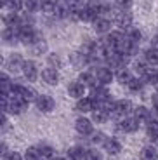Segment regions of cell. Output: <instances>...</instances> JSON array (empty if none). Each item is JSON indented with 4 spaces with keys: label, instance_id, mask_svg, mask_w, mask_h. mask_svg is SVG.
<instances>
[{
    "label": "cell",
    "instance_id": "obj_5",
    "mask_svg": "<svg viewBox=\"0 0 158 160\" xmlns=\"http://www.w3.org/2000/svg\"><path fill=\"white\" fill-rule=\"evenodd\" d=\"M37 106L42 112H51L54 108V99L51 96H38L37 98Z\"/></svg>",
    "mask_w": 158,
    "mask_h": 160
},
{
    "label": "cell",
    "instance_id": "obj_3",
    "mask_svg": "<svg viewBox=\"0 0 158 160\" xmlns=\"http://www.w3.org/2000/svg\"><path fill=\"white\" fill-rule=\"evenodd\" d=\"M26 103H28V101L24 99L23 96H19V94H14V96H12V99H11V103H9V108H11L12 113H21L24 108H26ZM9 108H7V110H9Z\"/></svg>",
    "mask_w": 158,
    "mask_h": 160
},
{
    "label": "cell",
    "instance_id": "obj_13",
    "mask_svg": "<svg viewBox=\"0 0 158 160\" xmlns=\"http://www.w3.org/2000/svg\"><path fill=\"white\" fill-rule=\"evenodd\" d=\"M104 150H106L110 155H118L122 146H120V143L116 139H106L104 141Z\"/></svg>",
    "mask_w": 158,
    "mask_h": 160
},
{
    "label": "cell",
    "instance_id": "obj_1",
    "mask_svg": "<svg viewBox=\"0 0 158 160\" xmlns=\"http://www.w3.org/2000/svg\"><path fill=\"white\" fill-rule=\"evenodd\" d=\"M131 108H132L131 101L122 99V101H116V103L113 104V110H111V113H113L115 117H122V118H125V115L131 112Z\"/></svg>",
    "mask_w": 158,
    "mask_h": 160
},
{
    "label": "cell",
    "instance_id": "obj_19",
    "mask_svg": "<svg viewBox=\"0 0 158 160\" xmlns=\"http://www.w3.org/2000/svg\"><path fill=\"white\" fill-rule=\"evenodd\" d=\"M148 136H150L151 139L158 138V122H156V120H151V122H148Z\"/></svg>",
    "mask_w": 158,
    "mask_h": 160
},
{
    "label": "cell",
    "instance_id": "obj_26",
    "mask_svg": "<svg viewBox=\"0 0 158 160\" xmlns=\"http://www.w3.org/2000/svg\"><path fill=\"white\" fill-rule=\"evenodd\" d=\"M23 64H24V61L21 59L19 56H12L11 59H9V68H12V70H17L19 66L23 68Z\"/></svg>",
    "mask_w": 158,
    "mask_h": 160
},
{
    "label": "cell",
    "instance_id": "obj_17",
    "mask_svg": "<svg viewBox=\"0 0 158 160\" xmlns=\"http://www.w3.org/2000/svg\"><path fill=\"white\" fill-rule=\"evenodd\" d=\"M116 23L120 28H127L131 24V16L127 12H116Z\"/></svg>",
    "mask_w": 158,
    "mask_h": 160
},
{
    "label": "cell",
    "instance_id": "obj_25",
    "mask_svg": "<svg viewBox=\"0 0 158 160\" xmlns=\"http://www.w3.org/2000/svg\"><path fill=\"white\" fill-rule=\"evenodd\" d=\"M68 4H70V7L73 9V11H82L83 7H85V4H87V0H66Z\"/></svg>",
    "mask_w": 158,
    "mask_h": 160
},
{
    "label": "cell",
    "instance_id": "obj_32",
    "mask_svg": "<svg viewBox=\"0 0 158 160\" xmlns=\"http://www.w3.org/2000/svg\"><path fill=\"white\" fill-rule=\"evenodd\" d=\"M127 85H129V87H131L132 91H139V89L142 87V82H141L139 78H132V80H131V82H129Z\"/></svg>",
    "mask_w": 158,
    "mask_h": 160
},
{
    "label": "cell",
    "instance_id": "obj_2",
    "mask_svg": "<svg viewBox=\"0 0 158 160\" xmlns=\"http://www.w3.org/2000/svg\"><path fill=\"white\" fill-rule=\"evenodd\" d=\"M19 40L23 44H35L37 35L32 26H19Z\"/></svg>",
    "mask_w": 158,
    "mask_h": 160
},
{
    "label": "cell",
    "instance_id": "obj_36",
    "mask_svg": "<svg viewBox=\"0 0 158 160\" xmlns=\"http://www.w3.org/2000/svg\"><path fill=\"white\" fill-rule=\"evenodd\" d=\"M153 104H155V108L158 110V94H156V96L153 98Z\"/></svg>",
    "mask_w": 158,
    "mask_h": 160
},
{
    "label": "cell",
    "instance_id": "obj_21",
    "mask_svg": "<svg viewBox=\"0 0 158 160\" xmlns=\"http://www.w3.org/2000/svg\"><path fill=\"white\" fill-rule=\"evenodd\" d=\"M40 157H42V153H40L38 148H28L26 153H24V158L26 160H38Z\"/></svg>",
    "mask_w": 158,
    "mask_h": 160
},
{
    "label": "cell",
    "instance_id": "obj_9",
    "mask_svg": "<svg viewBox=\"0 0 158 160\" xmlns=\"http://www.w3.org/2000/svg\"><path fill=\"white\" fill-rule=\"evenodd\" d=\"M42 77H44V80L49 85H56L57 80H59V75H57V72H56L54 68H45L44 72H42Z\"/></svg>",
    "mask_w": 158,
    "mask_h": 160
},
{
    "label": "cell",
    "instance_id": "obj_28",
    "mask_svg": "<svg viewBox=\"0 0 158 160\" xmlns=\"http://www.w3.org/2000/svg\"><path fill=\"white\" fill-rule=\"evenodd\" d=\"M24 7H26L28 12L37 11V9H40V0H26L24 2Z\"/></svg>",
    "mask_w": 158,
    "mask_h": 160
},
{
    "label": "cell",
    "instance_id": "obj_23",
    "mask_svg": "<svg viewBox=\"0 0 158 160\" xmlns=\"http://www.w3.org/2000/svg\"><path fill=\"white\" fill-rule=\"evenodd\" d=\"M146 61L150 64H158V49L153 47L146 52Z\"/></svg>",
    "mask_w": 158,
    "mask_h": 160
},
{
    "label": "cell",
    "instance_id": "obj_22",
    "mask_svg": "<svg viewBox=\"0 0 158 160\" xmlns=\"http://www.w3.org/2000/svg\"><path fill=\"white\" fill-rule=\"evenodd\" d=\"M136 118L137 120H148L150 118V110L144 106H137L136 108Z\"/></svg>",
    "mask_w": 158,
    "mask_h": 160
},
{
    "label": "cell",
    "instance_id": "obj_37",
    "mask_svg": "<svg viewBox=\"0 0 158 160\" xmlns=\"http://www.w3.org/2000/svg\"><path fill=\"white\" fill-rule=\"evenodd\" d=\"M52 160H64V158H61V157H56V158H52Z\"/></svg>",
    "mask_w": 158,
    "mask_h": 160
},
{
    "label": "cell",
    "instance_id": "obj_24",
    "mask_svg": "<svg viewBox=\"0 0 158 160\" xmlns=\"http://www.w3.org/2000/svg\"><path fill=\"white\" fill-rule=\"evenodd\" d=\"M17 16H16V12L12 11L11 14H5L4 16V23L7 24V26H17Z\"/></svg>",
    "mask_w": 158,
    "mask_h": 160
},
{
    "label": "cell",
    "instance_id": "obj_31",
    "mask_svg": "<svg viewBox=\"0 0 158 160\" xmlns=\"http://www.w3.org/2000/svg\"><path fill=\"white\" fill-rule=\"evenodd\" d=\"M40 153H42V157H52V153H54V150H52V146H49V144H40Z\"/></svg>",
    "mask_w": 158,
    "mask_h": 160
},
{
    "label": "cell",
    "instance_id": "obj_27",
    "mask_svg": "<svg viewBox=\"0 0 158 160\" xmlns=\"http://www.w3.org/2000/svg\"><path fill=\"white\" fill-rule=\"evenodd\" d=\"M85 160H103V155L97 150H87L85 152Z\"/></svg>",
    "mask_w": 158,
    "mask_h": 160
},
{
    "label": "cell",
    "instance_id": "obj_34",
    "mask_svg": "<svg viewBox=\"0 0 158 160\" xmlns=\"http://www.w3.org/2000/svg\"><path fill=\"white\" fill-rule=\"evenodd\" d=\"M35 49H33V51L37 52V54H40V52H44L45 51V42H42V40H37L35 42Z\"/></svg>",
    "mask_w": 158,
    "mask_h": 160
},
{
    "label": "cell",
    "instance_id": "obj_11",
    "mask_svg": "<svg viewBox=\"0 0 158 160\" xmlns=\"http://www.w3.org/2000/svg\"><path fill=\"white\" fill-rule=\"evenodd\" d=\"M23 73H24V77H26L28 80H35L37 78V66H35V63H32V61H24Z\"/></svg>",
    "mask_w": 158,
    "mask_h": 160
},
{
    "label": "cell",
    "instance_id": "obj_12",
    "mask_svg": "<svg viewBox=\"0 0 158 160\" xmlns=\"http://www.w3.org/2000/svg\"><path fill=\"white\" fill-rule=\"evenodd\" d=\"M92 23H94V30H96L97 33H104V32H108V30H110V26H111L110 21H108L106 18H101V16H99L96 21H92Z\"/></svg>",
    "mask_w": 158,
    "mask_h": 160
},
{
    "label": "cell",
    "instance_id": "obj_29",
    "mask_svg": "<svg viewBox=\"0 0 158 160\" xmlns=\"http://www.w3.org/2000/svg\"><path fill=\"white\" fill-rule=\"evenodd\" d=\"M5 5H7L9 9H11V11H19L21 7H23V2H21V0H5Z\"/></svg>",
    "mask_w": 158,
    "mask_h": 160
},
{
    "label": "cell",
    "instance_id": "obj_20",
    "mask_svg": "<svg viewBox=\"0 0 158 160\" xmlns=\"http://www.w3.org/2000/svg\"><path fill=\"white\" fill-rule=\"evenodd\" d=\"M118 80L120 82H123V84H129L132 80V75H131V72L129 70H125L122 66V68H118Z\"/></svg>",
    "mask_w": 158,
    "mask_h": 160
},
{
    "label": "cell",
    "instance_id": "obj_35",
    "mask_svg": "<svg viewBox=\"0 0 158 160\" xmlns=\"http://www.w3.org/2000/svg\"><path fill=\"white\" fill-rule=\"evenodd\" d=\"M104 134H101V132H97V134H94V138H92V143H104L106 139H103Z\"/></svg>",
    "mask_w": 158,
    "mask_h": 160
},
{
    "label": "cell",
    "instance_id": "obj_10",
    "mask_svg": "<svg viewBox=\"0 0 158 160\" xmlns=\"http://www.w3.org/2000/svg\"><path fill=\"white\" fill-rule=\"evenodd\" d=\"M77 131L80 132V134H91L92 132V122L87 118H78L77 120V124H75Z\"/></svg>",
    "mask_w": 158,
    "mask_h": 160
},
{
    "label": "cell",
    "instance_id": "obj_6",
    "mask_svg": "<svg viewBox=\"0 0 158 160\" xmlns=\"http://www.w3.org/2000/svg\"><path fill=\"white\" fill-rule=\"evenodd\" d=\"M68 92H70V96L80 99V98H83V94H85V84H82V82H73V84L68 87Z\"/></svg>",
    "mask_w": 158,
    "mask_h": 160
},
{
    "label": "cell",
    "instance_id": "obj_16",
    "mask_svg": "<svg viewBox=\"0 0 158 160\" xmlns=\"http://www.w3.org/2000/svg\"><path fill=\"white\" fill-rule=\"evenodd\" d=\"M142 158L144 160H158V150L155 146H146L142 150Z\"/></svg>",
    "mask_w": 158,
    "mask_h": 160
},
{
    "label": "cell",
    "instance_id": "obj_33",
    "mask_svg": "<svg viewBox=\"0 0 158 160\" xmlns=\"http://www.w3.org/2000/svg\"><path fill=\"white\" fill-rule=\"evenodd\" d=\"M4 160H23V158H21L19 153H16V152H9V153H5V155H4Z\"/></svg>",
    "mask_w": 158,
    "mask_h": 160
},
{
    "label": "cell",
    "instance_id": "obj_14",
    "mask_svg": "<svg viewBox=\"0 0 158 160\" xmlns=\"http://www.w3.org/2000/svg\"><path fill=\"white\" fill-rule=\"evenodd\" d=\"M108 110H104V108H96L94 112H92V120H94V122H97V124H103L104 120L108 118Z\"/></svg>",
    "mask_w": 158,
    "mask_h": 160
},
{
    "label": "cell",
    "instance_id": "obj_18",
    "mask_svg": "<svg viewBox=\"0 0 158 160\" xmlns=\"http://www.w3.org/2000/svg\"><path fill=\"white\" fill-rule=\"evenodd\" d=\"M57 2L56 0H40V9L44 12H54Z\"/></svg>",
    "mask_w": 158,
    "mask_h": 160
},
{
    "label": "cell",
    "instance_id": "obj_8",
    "mask_svg": "<svg viewBox=\"0 0 158 160\" xmlns=\"http://www.w3.org/2000/svg\"><path fill=\"white\" fill-rule=\"evenodd\" d=\"M137 127H139L137 118H123L120 122V129L125 132H134V131H137Z\"/></svg>",
    "mask_w": 158,
    "mask_h": 160
},
{
    "label": "cell",
    "instance_id": "obj_4",
    "mask_svg": "<svg viewBox=\"0 0 158 160\" xmlns=\"http://www.w3.org/2000/svg\"><path fill=\"white\" fill-rule=\"evenodd\" d=\"M77 110L82 113H87V112H94L96 110V101L92 98H80L78 103H77Z\"/></svg>",
    "mask_w": 158,
    "mask_h": 160
},
{
    "label": "cell",
    "instance_id": "obj_30",
    "mask_svg": "<svg viewBox=\"0 0 158 160\" xmlns=\"http://www.w3.org/2000/svg\"><path fill=\"white\" fill-rule=\"evenodd\" d=\"M127 37H129V38L134 42V44H137L139 40H141V32H139V30H129Z\"/></svg>",
    "mask_w": 158,
    "mask_h": 160
},
{
    "label": "cell",
    "instance_id": "obj_15",
    "mask_svg": "<svg viewBox=\"0 0 158 160\" xmlns=\"http://www.w3.org/2000/svg\"><path fill=\"white\" fill-rule=\"evenodd\" d=\"M68 155H70L71 160H83L85 158V152H83L80 146H73V148L68 150Z\"/></svg>",
    "mask_w": 158,
    "mask_h": 160
},
{
    "label": "cell",
    "instance_id": "obj_7",
    "mask_svg": "<svg viewBox=\"0 0 158 160\" xmlns=\"http://www.w3.org/2000/svg\"><path fill=\"white\" fill-rule=\"evenodd\" d=\"M96 77H97L99 84H110L113 80V73L110 68H97L96 70Z\"/></svg>",
    "mask_w": 158,
    "mask_h": 160
}]
</instances>
